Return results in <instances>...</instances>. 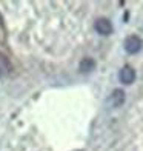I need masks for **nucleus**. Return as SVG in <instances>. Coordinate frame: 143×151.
Returning a JSON list of instances; mask_svg holds the SVG:
<instances>
[{
	"label": "nucleus",
	"mask_w": 143,
	"mask_h": 151,
	"mask_svg": "<svg viewBox=\"0 0 143 151\" xmlns=\"http://www.w3.org/2000/svg\"><path fill=\"white\" fill-rule=\"evenodd\" d=\"M95 68V62L94 59H89V57H86L80 62V71L82 73H91L92 70Z\"/></svg>",
	"instance_id": "obj_5"
},
{
	"label": "nucleus",
	"mask_w": 143,
	"mask_h": 151,
	"mask_svg": "<svg viewBox=\"0 0 143 151\" xmlns=\"http://www.w3.org/2000/svg\"><path fill=\"white\" fill-rule=\"evenodd\" d=\"M11 71V63L3 54H0V73L2 74H8Z\"/></svg>",
	"instance_id": "obj_6"
},
{
	"label": "nucleus",
	"mask_w": 143,
	"mask_h": 151,
	"mask_svg": "<svg viewBox=\"0 0 143 151\" xmlns=\"http://www.w3.org/2000/svg\"><path fill=\"white\" fill-rule=\"evenodd\" d=\"M143 46V42L139 36H129L125 40V50L129 54H137Z\"/></svg>",
	"instance_id": "obj_1"
},
{
	"label": "nucleus",
	"mask_w": 143,
	"mask_h": 151,
	"mask_svg": "<svg viewBox=\"0 0 143 151\" xmlns=\"http://www.w3.org/2000/svg\"><path fill=\"white\" fill-rule=\"evenodd\" d=\"M119 79H120V82L122 83H125V85H131L132 82H134V79H135V71L132 70L131 66H123L120 70V73H119Z\"/></svg>",
	"instance_id": "obj_3"
},
{
	"label": "nucleus",
	"mask_w": 143,
	"mask_h": 151,
	"mask_svg": "<svg viewBox=\"0 0 143 151\" xmlns=\"http://www.w3.org/2000/svg\"><path fill=\"white\" fill-rule=\"evenodd\" d=\"M94 28H95V31H97L99 34H102V36H109V34L112 32V23L108 19L102 17V19L95 20Z\"/></svg>",
	"instance_id": "obj_2"
},
{
	"label": "nucleus",
	"mask_w": 143,
	"mask_h": 151,
	"mask_svg": "<svg viewBox=\"0 0 143 151\" xmlns=\"http://www.w3.org/2000/svg\"><path fill=\"white\" fill-rule=\"evenodd\" d=\"M123 102H125L123 90H114L109 96V99H108V104H109V106H112V108H119L120 105H123Z\"/></svg>",
	"instance_id": "obj_4"
}]
</instances>
